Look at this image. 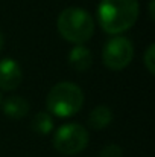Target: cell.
I'll return each mask as SVG.
<instances>
[{
	"instance_id": "cell-13",
	"label": "cell",
	"mask_w": 155,
	"mask_h": 157,
	"mask_svg": "<svg viewBox=\"0 0 155 157\" xmlns=\"http://www.w3.org/2000/svg\"><path fill=\"white\" fill-rule=\"evenodd\" d=\"M154 3H155V0H151V2H149V15H151L152 20H154Z\"/></svg>"
},
{
	"instance_id": "cell-3",
	"label": "cell",
	"mask_w": 155,
	"mask_h": 157,
	"mask_svg": "<svg viewBox=\"0 0 155 157\" xmlns=\"http://www.w3.org/2000/svg\"><path fill=\"white\" fill-rule=\"evenodd\" d=\"M47 111L58 117H70L76 114L84 105L82 89L70 81H62L50 89L47 99Z\"/></svg>"
},
{
	"instance_id": "cell-11",
	"label": "cell",
	"mask_w": 155,
	"mask_h": 157,
	"mask_svg": "<svg viewBox=\"0 0 155 157\" xmlns=\"http://www.w3.org/2000/svg\"><path fill=\"white\" fill-rule=\"evenodd\" d=\"M143 63L151 75L155 73V44H149L146 52L143 55Z\"/></svg>"
},
{
	"instance_id": "cell-15",
	"label": "cell",
	"mask_w": 155,
	"mask_h": 157,
	"mask_svg": "<svg viewBox=\"0 0 155 157\" xmlns=\"http://www.w3.org/2000/svg\"><path fill=\"white\" fill-rule=\"evenodd\" d=\"M0 104H2V99H0Z\"/></svg>"
},
{
	"instance_id": "cell-4",
	"label": "cell",
	"mask_w": 155,
	"mask_h": 157,
	"mask_svg": "<svg viewBox=\"0 0 155 157\" xmlns=\"http://www.w3.org/2000/svg\"><path fill=\"white\" fill-rule=\"evenodd\" d=\"M88 140H90V136L85 127L72 122V124L61 125L55 131L53 147L58 153L64 156H73L85 150L88 145Z\"/></svg>"
},
{
	"instance_id": "cell-9",
	"label": "cell",
	"mask_w": 155,
	"mask_h": 157,
	"mask_svg": "<svg viewBox=\"0 0 155 157\" xmlns=\"http://www.w3.org/2000/svg\"><path fill=\"white\" fill-rule=\"evenodd\" d=\"M113 122V111L106 105L94 107L88 114V125L94 130H103Z\"/></svg>"
},
{
	"instance_id": "cell-2",
	"label": "cell",
	"mask_w": 155,
	"mask_h": 157,
	"mask_svg": "<svg viewBox=\"0 0 155 157\" xmlns=\"http://www.w3.org/2000/svg\"><path fill=\"white\" fill-rule=\"evenodd\" d=\"M56 28L65 41L84 44L94 34V20L91 14L82 8H67L59 14Z\"/></svg>"
},
{
	"instance_id": "cell-10",
	"label": "cell",
	"mask_w": 155,
	"mask_h": 157,
	"mask_svg": "<svg viewBox=\"0 0 155 157\" xmlns=\"http://www.w3.org/2000/svg\"><path fill=\"white\" fill-rule=\"evenodd\" d=\"M32 130L40 134L46 136L53 130V119L49 111H38L32 119Z\"/></svg>"
},
{
	"instance_id": "cell-14",
	"label": "cell",
	"mask_w": 155,
	"mask_h": 157,
	"mask_svg": "<svg viewBox=\"0 0 155 157\" xmlns=\"http://www.w3.org/2000/svg\"><path fill=\"white\" fill-rule=\"evenodd\" d=\"M3 46H5V38H3V34L0 32V52H2V49H3Z\"/></svg>"
},
{
	"instance_id": "cell-8",
	"label": "cell",
	"mask_w": 155,
	"mask_h": 157,
	"mask_svg": "<svg viewBox=\"0 0 155 157\" xmlns=\"http://www.w3.org/2000/svg\"><path fill=\"white\" fill-rule=\"evenodd\" d=\"M3 113L11 119H21L29 113V102L21 96H9L3 102Z\"/></svg>"
},
{
	"instance_id": "cell-5",
	"label": "cell",
	"mask_w": 155,
	"mask_h": 157,
	"mask_svg": "<svg viewBox=\"0 0 155 157\" xmlns=\"http://www.w3.org/2000/svg\"><path fill=\"white\" fill-rule=\"evenodd\" d=\"M134 56V46L126 37H113L109 38L102 51L103 64L111 70L125 69Z\"/></svg>"
},
{
	"instance_id": "cell-6",
	"label": "cell",
	"mask_w": 155,
	"mask_h": 157,
	"mask_svg": "<svg viewBox=\"0 0 155 157\" xmlns=\"http://www.w3.org/2000/svg\"><path fill=\"white\" fill-rule=\"evenodd\" d=\"M23 81V70L20 64L12 58H5L0 61V89L15 90Z\"/></svg>"
},
{
	"instance_id": "cell-12",
	"label": "cell",
	"mask_w": 155,
	"mask_h": 157,
	"mask_svg": "<svg viewBox=\"0 0 155 157\" xmlns=\"http://www.w3.org/2000/svg\"><path fill=\"white\" fill-rule=\"evenodd\" d=\"M99 157H123V153L119 145H106L101 151Z\"/></svg>"
},
{
	"instance_id": "cell-1",
	"label": "cell",
	"mask_w": 155,
	"mask_h": 157,
	"mask_svg": "<svg viewBox=\"0 0 155 157\" xmlns=\"http://www.w3.org/2000/svg\"><path fill=\"white\" fill-rule=\"evenodd\" d=\"M140 12L138 0H102L98 8V21L111 35L131 29Z\"/></svg>"
},
{
	"instance_id": "cell-7",
	"label": "cell",
	"mask_w": 155,
	"mask_h": 157,
	"mask_svg": "<svg viewBox=\"0 0 155 157\" xmlns=\"http://www.w3.org/2000/svg\"><path fill=\"white\" fill-rule=\"evenodd\" d=\"M93 63V55L88 48L82 44H76L70 53H68V64L76 70V72H85L91 67Z\"/></svg>"
}]
</instances>
